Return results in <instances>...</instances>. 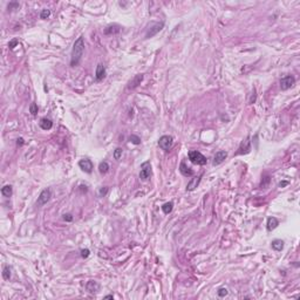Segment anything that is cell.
<instances>
[{
    "instance_id": "cell-1",
    "label": "cell",
    "mask_w": 300,
    "mask_h": 300,
    "mask_svg": "<svg viewBox=\"0 0 300 300\" xmlns=\"http://www.w3.org/2000/svg\"><path fill=\"white\" fill-rule=\"evenodd\" d=\"M85 52V40L83 38L80 37L73 45V49H72V55H70V66L75 67L77 66L82 59Z\"/></svg>"
},
{
    "instance_id": "cell-2",
    "label": "cell",
    "mask_w": 300,
    "mask_h": 300,
    "mask_svg": "<svg viewBox=\"0 0 300 300\" xmlns=\"http://www.w3.org/2000/svg\"><path fill=\"white\" fill-rule=\"evenodd\" d=\"M189 160L191 161V163L197 164V165H205L207 163L206 157L197 150H190L189 151Z\"/></svg>"
},
{
    "instance_id": "cell-3",
    "label": "cell",
    "mask_w": 300,
    "mask_h": 300,
    "mask_svg": "<svg viewBox=\"0 0 300 300\" xmlns=\"http://www.w3.org/2000/svg\"><path fill=\"white\" fill-rule=\"evenodd\" d=\"M50 197H52V191H50V189H45V190H42L41 191V194L39 195V197H38V200H37V205L38 206H42L45 205L46 203H48L50 199Z\"/></svg>"
},
{
    "instance_id": "cell-4",
    "label": "cell",
    "mask_w": 300,
    "mask_h": 300,
    "mask_svg": "<svg viewBox=\"0 0 300 300\" xmlns=\"http://www.w3.org/2000/svg\"><path fill=\"white\" fill-rule=\"evenodd\" d=\"M151 176V164L150 162H144L141 164V171H140V178L142 181H147Z\"/></svg>"
},
{
    "instance_id": "cell-5",
    "label": "cell",
    "mask_w": 300,
    "mask_h": 300,
    "mask_svg": "<svg viewBox=\"0 0 300 300\" xmlns=\"http://www.w3.org/2000/svg\"><path fill=\"white\" fill-rule=\"evenodd\" d=\"M172 143H174V140L169 135H163L162 137H160V140H158V145L163 150H169L172 147Z\"/></svg>"
},
{
    "instance_id": "cell-6",
    "label": "cell",
    "mask_w": 300,
    "mask_h": 300,
    "mask_svg": "<svg viewBox=\"0 0 300 300\" xmlns=\"http://www.w3.org/2000/svg\"><path fill=\"white\" fill-rule=\"evenodd\" d=\"M294 83H295V79H294L292 75H287V76H284L280 80V88L281 90H287L291 87H293Z\"/></svg>"
},
{
    "instance_id": "cell-7",
    "label": "cell",
    "mask_w": 300,
    "mask_h": 300,
    "mask_svg": "<svg viewBox=\"0 0 300 300\" xmlns=\"http://www.w3.org/2000/svg\"><path fill=\"white\" fill-rule=\"evenodd\" d=\"M164 27V22H154L152 25L150 26L149 31L147 32L145 34V38L149 39V38H152L154 35H156L158 32H161Z\"/></svg>"
},
{
    "instance_id": "cell-8",
    "label": "cell",
    "mask_w": 300,
    "mask_h": 300,
    "mask_svg": "<svg viewBox=\"0 0 300 300\" xmlns=\"http://www.w3.org/2000/svg\"><path fill=\"white\" fill-rule=\"evenodd\" d=\"M79 167L81 169L82 171L87 172V174H90L93 171V162L88 158H83L79 162Z\"/></svg>"
},
{
    "instance_id": "cell-9",
    "label": "cell",
    "mask_w": 300,
    "mask_h": 300,
    "mask_svg": "<svg viewBox=\"0 0 300 300\" xmlns=\"http://www.w3.org/2000/svg\"><path fill=\"white\" fill-rule=\"evenodd\" d=\"M226 157H227V152L224 151V150H220L218 152H216V155L213 157L212 164L213 165H219L220 163H223L226 160Z\"/></svg>"
},
{
    "instance_id": "cell-10",
    "label": "cell",
    "mask_w": 300,
    "mask_h": 300,
    "mask_svg": "<svg viewBox=\"0 0 300 300\" xmlns=\"http://www.w3.org/2000/svg\"><path fill=\"white\" fill-rule=\"evenodd\" d=\"M243 149H245L244 150V152L245 154H247V152H250V150H251V141H250V137H247L245 141H243L242 142V144H240V147H239V151H238L237 154L238 155H240L242 154V151H243Z\"/></svg>"
},
{
    "instance_id": "cell-11",
    "label": "cell",
    "mask_w": 300,
    "mask_h": 300,
    "mask_svg": "<svg viewBox=\"0 0 300 300\" xmlns=\"http://www.w3.org/2000/svg\"><path fill=\"white\" fill-rule=\"evenodd\" d=\"M86 290L88 292H90V293H95V292H97L100 290V284L94 280H89L87 282V285H86Z\"/></svg>"
},
{
    "instance_id": "cell-12",
    "label": "cell",
    "mask_w": 300,
    "mask_h": 300,
    "mask_svg": "<svg viewBox=\"0 0 300 300\" xmlns=\"http://www.w3.org/2000/svg\"><path fill=\"white\" fill-rule=\"evenodd\" d=\"M95 76H96V80L97 81H101V80H103L105 79V76H106V68L103 67V65H97V67H96V72H95Z\"/></svg>"
},
{
    "instance_id": "cell-13",
    "label": "cell",
    "mask_w": 300,
    "mask_h": 300,
    "mask_svg": "<svg viewBox=\"0 0 300 300\" xmlns=\"http://www.w3.org/2000/svg\"><path fill=\"white\" fill-rule=\"evenodd\" d=\"M278 225H279V220L275 218V217H270V218H267V223H266L267 231H273Z\"/></svg>"
},
{
    "instance_id": "cell-14",
    "label": "cell",
    "mask_w": 300,
    "mask_h": 300,
    "mask_svg": "<svg viewBox=\"0 0 300 300\" xmlns=\"http://www.w3.org/2000/svg\"><path fill=\"white\" fill-rule=\"evenodd\" d=\"M200 178H202V175L198 176V177H195V178H191V181L189 182V183H188V185H187L188 191H192V190H195V189L197 188V185L199 184Z\"/></svg>"
},
{
    "instance_id": "cell-15",
    "label": "cell",
    "mask_w": 300,
    "mask_h": 300,
    "mask_svg": "<svg viewBox=\"0 0 300 300\" xmlns=\"http://www.w3.org/2000/svg\"><path fill=\"white\" fill-rule=\"evenodd\" d=\"M39 124H40V127H41V129H44V130H49V129H52V127H53V122H52L49 119L44 117V119L40 120Z\"/></svg>"
},
{
    "instance_id": "cell-16",
    "label": "cell",
    "mask_w": 300,
    "mask_h": 300,
    "mask_svg": "<svg viewBox=\"0 0 300 300\" xmlns=\"http://www.w3.org/2000/svg\"><path fill=\"white\" fill-rule=\"evenodd\" d=\"M180 171H181L182 175H183V176H187V177H188V176L190 177V176L194 175V171H192L191 169L189 168V167H187V164H185L184 162L181 163V165H180Z\"/></svg>"
},
{
    "instance_id": "cell-17",
    "label": "cell",
    "mask_w": 300,
    "mask_h": 300,
    "mask_svg": "<svg viewBox=\"0 0 300 300\" xmlns=\"http://www.w3.org/2000/svg\"><path fill=\"white\" fill-rule=\"evenodd\" d=\"M105 34H107V35H109V34H116V33H120L121 32V27H120L119 25H112V26H108V27H106L105 28Z\"/></svg>"
},
{
    "instance_id": "cell-18",
    "label": "cell",
    "mask_w": 300,
    "mask_h": 300,
    "mask_svg": "<svg viewBox=\"0 0 300 300\" xmlns=\"http://www.w3.org/2000/svg\"><path fill=\"white\" fill-rule=\"evenodd\" d=\"M142 80H143V75L142 74H138V75H136L134 79H132V81L130 82V86H129V88H135V87H137L138 85L142 82Z\"/></svg>"
},
{
    "instance_id": "cell-19",
    "label": "cell",
    "mask_w": 300,
    "mask_h": 300,
    "mask_svg": "<svg viewBox=\"0 0 300 300\" xmlns=\"http://www.w3.org/2000/svg\"><path fill=\"white\" fill-rule=\"evenodd\" d=\"M12 192H13V189H12V185H5V187L1 189V195L4 196V197H6V198H8V197H11L12 196Z\"/></svg>"
},
{
    "instance_id": "cell-20",
    "label": "cell",
    "mask_w": 300,
    "mask_h": 300,
    "mask_svg": "<svg viewBox=\"0 0 300 300\" xmlns=\"http://www.w3.org/2000/svg\"><path fill=\"white\" fill-rule=\"evenodd\" d=\"M11 275H12V267L8 266V265H6V266L4 267V270H2V278H4L5 280H10V279H11Z\"/></svg>"
},
{
    "instance_id": "cell-21",
    "label": "cell",
    "mask_w": 300,
    "mask_h": 300,
    "mask_svg": "<svg viewBox=\"0 0 300 300\" xmlns=\"http://www.w3.org/2000/svg\"><path fill=\"white\" fill-rule=\"evenodd\" d=\"M272 247L275 251H281L284 249V242L281 239H275L272 242Z\"/></svg>"
},
{
    "instance_id": "cell-22",
    "label": "cell",
    "mask_w": 300,
    "mask_h": 300,
    "mask_svg": "<svg viewBox=\"0 0 300 300\" xmlns=\"http://www.w3.org/2000/svg\"><path fill=\"white\" fill-rule=\"evenodd\" d=\"M172 207H174V203H172V202H168V203L163 204L162 210L165 215H168V213H170L171 211H172Z\"/></svg>"
},
{
    "instance_id": "cell-23",
    "label": "cell",
    "mask_w": 300,
    "mask_h": 300,
    "mask_svg": "<svg viewBox=\"0 0 300 300\" xmlns=\"http://www.w3.org/2000/svg\"><path fill=\"white\" fill-rule=\"evenodd\" d=\"M99 171H100L101 174H107V172L109 171V164H108L106 161L101 162L100 164H99Z\"/></svg>"
},
{
    "instance_id": "cell-24",
    "label": "cell",
    "mask_w": 300,
    "mask_h": 300,
    "mask_svg": "<svg viewBox=\"0 0 300 300\" xmlns=\"http://www.w3.org/2000/svg\"><path fill=\"white\" fill-rule=\"evenodd\" d=\"M129 140H130L131 143L135 144V145H138V144H141V138L138 137V136H136V135H130Z\"/></svg>"
},
{
    "instance_id": "cell-25",
    "label": "cell",
    "mask_w": 300,
    "mask_h": 300,
    "mask_svg": "<svg viewBox=\"0 0 300 300\" xmlns=\"http://www.w3.org/2000/svg\"><path fill=\"white\" fill-rule=\"evenodd\" d=\"M38 110H39V109H38L37 103H32L31 106H30V112H31L33 116H35V115H37Z\"/></svg>"
},
{
    "instance_id": "cell-26",
    "label": "cell",
    "mask_w": 300,
    "mask_h": 300,
    "mask_svg": "<svg viewBox=\"0 0 300 300\" xmlns=\"http://www.w3.org/2000/svg\"><path fill=\"white\" fill-rule=\"evenodd\" d=\"M49 15H50V11H49V10H47V8L42 10V11H41V13H40V18H41V19H47Z\"/></svg>"
},
{
    "instance_id": "cell-27",
    "label": "cell",
    "mask_w": 300,
    "mask_h": 300,
    "mask_svg": "<svg viewBox=\"0 0 300 300\" xmlns=\"http://www.w3.org/2000/svg\"><path fill=\"white\" fill-rule=\"evenodd\" d=\"M122 156V148H116L114 151V158L115 160H120Z\"/></svg>"
},
{
    "instance_id": "cell-28",
    "label": "cell",
    "mask_w": 300,
    "mask_h": 300,
    "mask_svg": "<svg viewBox=\"0 0 300 300\" xmlns=\"http://www.w3.org/2000/svg\"><path fill=\"white\" fill-rule=\"evenodd\" d=\"M108 188L105 187V188H100V190H99V197H105L107 194H108Z\"/></svg>"
},
{
    "instance_id": "cell-29",
    "label": "cell",
    "mask_w": 300,
    "mask_h": 300,
    "mask_svg": "<svg viewBox=\"0 0 300 300\" xmlns=\"http://www.w3.org/2000/svg\"><path fill=\"white\" fill-rule=\"evenodd\" d=\"M217 294H218V297H225V295H227V290L224 287L219 288L218 292H217Z\"/></svg>"
},
{
    "instance_id": "cell-30",
    "label": "cell",
    "mask_w": 300,
    "mask_h": 300,
    "mask_svg": "<svg viewBox=\"0 0 300 300\" xmlns=\"http://www.w3.org/2000/svg\"><path fill=\"white\" fill-rule=\"evenodd\" d=\"M89 255H90V251L88 250V249H86V250H81V257H82V258H88V257H89Z\"/></svg>"
},
{
    "instance_id": "cell-31",
    "label": "cell",
    "mask_w": 300,
    "mask_h": 300,
    "mask_svg": "<svg viewBox=\"0 0 300 300\" xmlns=\"http://www.w3.org/2000/svg\"><path fill=\"white\" fill-rule=\"evenodd\" d=\"M18 45V40L17 39H14V40H12L10 44H8V47H10V49H14V47Z\"/></svg>"
},
{
    "instance_id": "cell-32",
    "label": "cell",
    "mask_w": 300,
    "mask_h": 300,
    "mask_svg": "<svg viewBox=\"0 0 300 300\" xmlns=\"http://www.w3.org/2000/svg\"><path fill=\"white\" fill-rule=\"evenodd\" d=\"M63 219H65L66 222H72V220H73V216H72L70 213H65V215H63Z\"/></svg>"
},
{
    "instance_id": "cell-33",
    "label": "cell",
    "mask_w": 300,
    "mask_h": 300,
    "mask_svg": "<svg viewBox=\"0 0 300 300\" xmlns=\"http://www.w3.org/2000/svg\"><path fill=\"white\" fill-rule=\"evenodd\" d=\"M14 7H19L18 2H11V4H8V10H13Z\"/></svg>"
},
{
    "instance_id": "cell-34",
    "label": "cell",
    "mask_w": 300,
    "mask_h": 300,
    "mask_svg": "<svg viewBox=\"0 0 300 300\" xmlns=\"http://www.w3.org/2000/svg\"><path fill=\"white\" fill-rule=\"evenodd\" d=\"M287 184H288L287 181H282V182H280V183L278 184V187H279V188H284V187H286Z\"/></svg>"
},
{
    "instance_id": "cell-35",
    "label": "cell",
    "mask_w": 300,
    "mask_h": 300,
    "mask_svg": "<svg viewBox=\"0 0 300 300\" xmlns=\"http://www.w3.org/2000/svg\"><path fill=\"white\" fill-rule=\"evenodd\" d=\"M18 144H24V138H18Z\"/></svg>"
},
{
    "instance_id": "cell-36",
    "label": "cell",
    "mask_w": 300,
    "mask_h": 300,
    "mask_svg": "<svg viewBox=\"0 0 300 300\" xmlns=\"http://www.w3.org/2000/svg\"><path fill=\"white\" fill-rule=\"evenodd\" d=\"M105 298H106V299H114V295H112V294H110V295H106Z\"/></svg>"
}]
</instances>
